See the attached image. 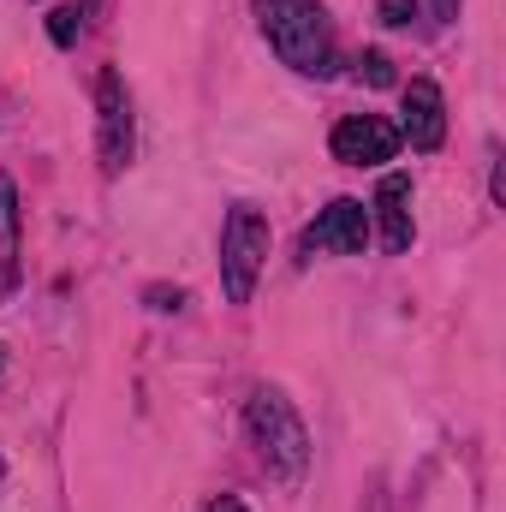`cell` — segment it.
Returning <instances> with one entry per match:
<instances>
[{
	"label": "cell",
	"mask_w": 506,
	"mask_h": 512,
	"mask_svg": "<svg viewBox=\"0 0 506 512\" xmlns=\"http://www.w3.org/2000/svg\"><path fill=\"white\" fill-rule=\"evenodd\" d=\"M256 24L292 72H310V78L334 72V30L316 0H256Z\"/></svg>",
	"instance_id": "obj_1"
},
{
	"label": "cell",
	"mask_w": 506,
	"mask_h": 512,
	"mask_svg": "<svg viewBox=\"0 0 506 512\" xmlns=\"http://www.w3.org/2000/svg\"><path fill=\"white\" fill-rule=\"evenodd\" d=\"M245 423H251V441H256V453H262V465L286 489H298L304 471H310V429L292 411V399L280 387H256L251 399H245Z\"/></svg>",
	"instance_id": "obj_2"
},
{
	"label": "cell",
	"mask_w": 506,
	"mask_h": 512,
	"mask_svg": "<svg viewBox=\"0 0 506 512\" xmlns=\"http://www.w3.org/2000/svg\"><path fill=\"white\" fill-rule=\"evenodd\" d=\"M262 262H268V221L239 203L227 215V227H221V286H227V304H251Z\"/></svg>",
	"instance_id": "obj_3"
},
{
	"label": "cell",
	"mask_w": 506,
	"mask_h": 512,
	"mask_svg": "<svg viewBox=\"0 0 506 512\" xmlns=\"http://www.w3.org/2000/svg\"><path fill=\"white\" fill-rule=\"evenodd\" d=\"M364 245H370V209H364L358 197H334V203L310 221V233H304V251L364 256Z\"/></svg>",
	"instance_id": "obj_4"
},
{
	"label": "cell",
	"mask_w": 506,
	"mask_h": 512,
	"mask_svg": "<svg viewBox=\"0 0 506 512\" xmlns=\"http://www.w3.org/2000/svg\"><path fill=\"white\" fill-rule=\"evenodd\" d=\"M96 114H102V131H96V149H102V167L108 173H120L131 161V102H126V84H120V72L108 66L102 78H96Z\"/></svg>",
	"instance_id": "obj_5"
},
{
	"label": "cell",
	"mask_w": 506,
	"mask_h": 512,
	"mask_svg": "<svg viewBox=\"0 0 506 512\" xmlns=\"http://www.w3.org/2000/svg\"><path fill=\"white\" fill-rule=\"evenodd\" d=\"M393 149H399V126H387L381 114H352L334 126V161L346 167H381L393 161Z\"/></svg>",
	"instance_id": "obj_6"
},
{
	"label": "cell",
	"mask_w": 506,
	"mask_h": 512,
	"mask_svg": "<svg viewBox=\"0 0 506 512\" xmlns=\"http://www.w3.org/2000/svg\"><path fill=\"white\" fill-rule=\"evenodd\" d=\"M399 137L411 143V149H441L447 143V102H441V90L429 84V78H411L405 84V120H399Z\"/></svg>",
	"instance_id": "obj_7"
},
{
	"label": "cell",
	"mask_w": 506,
	"mask_h": 512,
	"mask_svg": "<svg viewBox=\"0 0 506 512\" xmlns=\"http://www.w3.org/2000/svg\"><path fill=\"white\" fill-rule=\"evenodd\" d=\"M370 209H376V221H381V245L393 256L411 251V179L405 173H381Z\"/></svg>",
	"instance_id": "obj_8"
},
{
	"label": "cell",
	"mask_w": 506,
	"mask_h": 512,
	"mask_svg": "<svg viewBox=\"0 0 506 512\" xmlns=\"http://www.w3.org/2000/svg\"><path fill=\"white\" fill-rule=\"evenodd\" d=\"M18 280V191L0 173V292Z\"/></svg>",
	"instance_id": "obj_9"
},
{
	"label": "cell",
	"mask_w": 506,
	"mask_h": 512,
	"mask_svg": "<svg viewBox=\"0 0 506 512\" xmlns=\"http://www.w3.org/2000/svg\"><path fill=\"white\" fill-rule=\"evenodd\" d=\"M84 12H90L84 0H78V6H54V12H48V42H54V48H72V42L84 36Z\"/></svg>",
	"instance_id": "obj_10"
},
{
	"label": "cell",
	"mask_w": 506,
	"mask_h": 512,
	"mask_svg": "<svg viewBox=\"0 0 506 512\" xmlns=\"http://www.w3.org/2000/svg\"><path fill=\"white\" fill-rule=\"evenodd\" d=\"M358 72H364V78H370L376 90H387V84H393V60H387V54H376V48H370V54L358 60Z\"/></svg>",
	"instance_id": "obj_11"
},
{
	"label": "cell",
	"mask_w": 506,
	"mask_h": 512,
	"mask_svg": "<svg viewBox=\"0 0 506 512\" xmlns=\"http://www.w3.org/2000/svg\"><path fill=\"white\" fill-rule=\"evenodd\" d=\"M417 18V0H381V24H411Z\"/></svg>",
	"instance_id": "obj_12"
},
{
	"label": "cell",
	"mask_w": 506,
	"mask_h": 512,
	"mask_svg": "<svg viewBox=\"0 0 506 512\" xmlns=\"http://www.w3.org/2000/svg\"><path fill=\"white\" fill-rule=\"evenodd\" d=\"M209 512H245V501H239V495H221V501H215Z\"/></svg>",
	"instance_id": "obj_13"
},
{
	"label": "cell",
	"mask_w": 506,
	"mask_h": 512,
	"mask_svg": "<svg viewBox=\"0 0 506 512\" xmlns=\"http://www.w3.org/2000/svg\"><path fill=\"white\" fill-rule=\"evenodd\" d=\"M435 18H459V0H435Z\"/></svg>",
	"instance_id": "obj_14"
}]
</instances>
